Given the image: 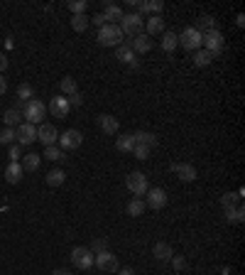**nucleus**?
<instances>
[{"label": "nucleus", "mask_w": 245, "mask_h": 275, "mask_svg": "<svg viewBox=\"0 0 245 275\" xmlns=\"http://www.w3.org/2000/svg\"><path fill=\"white\" fill-rule=\"evenodd\" d=\"M172 172L182 182H194L196 180V167L191 165V162H172Z\"/></svg>", "instance_id": "nucleus-13"}, {"label": "nucleus", "mask_w": 245, "mask_h": 275, "mask_svg": "<svg viewBox=\"0 0 245 275\" xmlns=\"http://www.w3.org/2000/svg\"><path fill=\"white\" fill-rule=\"evenodd\" d=\"M103 18H106V22L111 20V25H115V22H120V20H123V10H120L118 5H106Z\"/></svg>", "instance_id": "nucleus-29"}, {"label": "nucleus", "mask_w": 245, "mask_h": 275, "mask_svg": "<svg viewBox=\"0 0 245 275\" xmlns=\"http://www.w3.org/2000/svg\"><path fill=\"white\" fill-rule=\"evenodd\" d=\"M125 187L130 189L135 197H142V194H147V189H150L147 177H145L142 172H130V175L125 177Z\"/></svg>", "instance_id": "nucleus-6"}, {"label": "nucleus", "mask_w": 245, "mask_h": 275, "mask_svg": "<svg viewBox=\"0 0 245 275\" xmlns=\"http://www.w3.org/2000/svg\"><path fill=\"white\" fill-rule=\"evenodd\" d=\"M145 209H147V204L142 202V199H132V202L128 204V214H130V216H142Z\"/></svg>", "instance_id": "nucleus-35"}, {"label": "nucleus", "mask_w": 245, "mask_h": 275, "mask_svg": "<svg viewBox=\"0 0 245 275\" xmlns=\"http://www.w3.org/2000/svg\"><path fill=\"white\" fill-rule=\"evenodd\" d=\"M0 143H3V145H13V143H15V128L0 130Z\"/></svg>", "instance_id": "nucleus-37"}, {"label": "nucleus", "mask_w": 245, "mask_h": 275, "mask_svg": "<svg viewBox=\"0 0 245 275\" xmlns=\"http://www.w3.org/2000/svg\"><path fill=\"white\" fill-rule=\"evenodd\" d=\"M49 111H52V116H54V118H66V116H69V111H71L69 98H66V96H54V98L49 101Z\"/></svg>", "instance_id": "nucleus-14"}, {"label": "nucleus", "mask_w": 245, "mask_h": 275, "mask_svg": "<svg viewBox=\"0 0 245 275\" xmlns=\"http://www.w3.org/2000/svg\"><path fill=\"white\" fill-rule=\"evenodd\" d=\"M3 123H5V128H18L20 126V111L13 106V108H8L3 113Z\"/></svg>", "instance_id": "nucleus-26"}, {"label": "nucleus", "mask_w": 245, "mask_h": 275, "mask_svg": "<svg viewBox=\"0 0 245 275\" xmlns=\"http://www.w3.org/2000/svg\"><path fill=\"white\" fill-rule=\"evenodd\" d=\"M18 111L25 116V123H32V126L44 123V118H47V106H44L39 98H32V101H27V103H20Z\"/></svg>", "instance_id": "nucleus-1"}, {"label": "nucleus", "mask_w": 245, "mask_h": 275, "mask_svg": "<svg viewBox=\"0 0 245 275\" xmlns=\"http://www.w3.org/2000/svg\"><path fill=\"white\" fill-rule=\"evenodd\" d=\"M52 275H71V273H69V270H64V268H61V270H54V273H52Z\"/></svg>", "instance_id": "nucleus-48"}, {"label": "nucleus", "mask_w": 245, "mask_h": 275, "mask_svg": "<svg viewBox=\"0 0 245 275\" xmlns=\"http://www.w3.org/2000/svg\"><path fill=\"white\" fill-rule=\"evenodd\" d=\"M15 138H18V145H32L37 140V128L32 123H20L15 128Z\"/></svg>", "instance_id": "nucleus-10"}, {"label": "nucleus", "mask_w": 245, "mask_h": 275, "mask_svg": "<svg viewBox=\"0 0 245 275\" xmlns=\"http://www.w3.org/2000/svg\"><path fill=\"white\" fill-rule=\"evenodd\" d=\"M194 30H196V32H201V35H206V32H211V30H216V20L211 18V15H201V18L196 20Z\"/></svg>", "instance_id": "nucleus-23"}, {"label": "nucleus", "mask_w": 245, "mask_h": 275, "mask_svg": "<svg viewBox=\"0 0 245 275\" xmlns=\"http://www.w3.org/2000/svg\"><path fill=\"white\" fill-rule=\"evenodd\" d=\"M115 147H118V152H132V147H135L132 135H120V138L115 140Z\"/></svg>", "instance_id": "nucleus-32"}, {"label": "nucleus", "mask_w": 245, "mask_h": 275, "mask_svg": "<svg viewBox=\"0 0 245 275\" xmlns=\"http://www.w3.org/2000/svg\"><path fill=\"white\" fill-rule=\"evenodd\" d=\"M177 47H179V42H177V35H174V32H165V37H162V49H165L167 54H172Z\"/></svg>", "instance_id": "nucleus-31"}, {"label": "nucleus", "mask_w": 245, "mask_h": 275, "mask_svg": "<svg viewBox=\"0 0 245 275\" xmlns=\"http://www.w3.org/2000/svg\"><path fill=\"white\" fill-rule=\"evenodd\" d=\"M71 260H74L76 268H81V270L94 268V253H91V248H84V246L74 248V251H71Z\"/></svg>", "instance_id": "nucleus-7"}, {"label": "nucleus", "mask_w": 245, "mask_h": 275, "mask_svg": "<svg viewBox=\"0 0 245 275\" xmlns=\"http://www.w3.org/2000/svg\"><path fill=\"white\" fill-rule=\"evenodd\" d=\"M172 265H174V270H184L187 268V260L182 256H172Z\"/></svg>", "instance_id": "nucleus-43"}, {"label": "nucleus", "mask_w": 245, "mask_h": 275, "mask_svg": "<svg viewBox=\"0 0 245 275\" xmlns=\"http://www.w3.org/2000/svg\"><path fill=\"white\" fill-rule=\"evenodd\" d=\"M132 52L135 54H147L152 49V37L150 35H145V32H140L137 37H132Z\"/></svg>", "instance_id": "nucleus-16"}, {"label": "nucleus", "mask_w": 245, "mask_h": 275, "mask_svg": "<svg viewBox=\"0 0 245 275\" xmlns=\"http://www.w3.org/2000/svg\"><path fill=\"white\" fill-rule=\"evenodd\" d=\"M5 91H8V81H5V76L0 74V96H3Z\"/></svg>", "instance_id": "nucleus-47"}, {"label": "nucleus", "mask_w": 245, "mask_h": 275, "mask_svg": "<svg viewBox=\"0 0 245 275\" xmlns=\"http://www.w3.org/2000/svg\"><path fill=\"white\" fill-rule=\"evenodd\" d=\"M59 89H61V96H74V93H78V86H76V79L74 76H64L61 81H59Z\"/></svg>", "instance_id": "nucleus-24"}, {"label": "nucleus", "mask_w": 245, "mask_h": 275, "mask_svg": "<svg viewBox=\"0 0 245 275\" xmlns=\"http://www.w3.org/2000/svg\"><path fill=\"white\" fill-rule=\"evenodd\" d=\"M89 22H91L89 15H74V18H71V27H74V32H86Z\"/></svg>", "instance_id": "nucleus-34"}, {"label": "nucleus", "mask_w": 245, "mask_h": 275, "mask_svg": "<svg viewBox=\"0 0 245 275\" xmlns=\"http://www.w3.org/2000/svg\"><path fill=\"white\" fill-rule=\"evenodd\" d=\"M177 42H179V47H184L187 52H196V49L204 47V35L196 32L194 27H187L182 35H177Z\"/></svg>", "instance_id": "nucleus-3"}, {"label": "nucleus", "mask_w": 245, "mask_h": 275, "mask_svg": "<svg viewBox=\"0 0 245 275\" xmlns=\"http://www.w3.org/2000/svg\"><path fill=\"white\" fill-rule=\"evenodd\" d=\"M123 32H120V27L118 25H111V22H106L101 30H98V44L101 47H120L123 44Z\"/></svg>", "instance_id": "nucleus-2"}, {"label": "nucleus", "mask_w": 245, "mask_h": 275, "mask_svg": "<svg viewBox=\"0 0 245 275\" xmlns=\"http://www.w3.org/2000/svg\"><path fill=\"white\" fill-rule=\"evenodd\" d=\"M8 157H10V162H20V160H22V150H20L18 143L8 145Z\"/></svg>", "instance_id": "nucleus-39"}, {"label": "nucleus", "mask_w": 245, "mask_h": 275, "mask_svg": "<svg viewBox=\"0 0 245 275\" xmlns=\"http://www.w3.org/2000/svg\"><path fill=\"white\" fill-rule=\"evenodd\" d=\"M94 263H96V268H98V270H103V273H115V270H118V258H115L111 251L96 253Z\"/></svg>", "instance_id": "nucleus-8"}, {"label": "nucleus", "mask_w": 245, "mask_h": 275, "mask_svg": "<svg viewBox=\"0 0 245 275\" xmlns=\"http://www.w3.org/2000/svg\"><path fill=\"white\" fill-rule=\"evenodd\" d=\"M132 140H135V145H147V147H154L157 145V138L147 133V130H137V133H132Z\"/></svg>", "instance_id": "nucleus-22"}, {"label": "nucleus", "mask_w": 245, "mask_h": 275, "mask_svg": "<svg viewBox=\"0 0 245 275\" xmlns=\"http://www.w3.org/2000/svg\"><path fill=\"white\" fill-rule=\"evenodd\" d=\"M39 162H42V157H39L37 152H30V155H25V157L20 160V165H22L25 172H35L39 167Z\"/></svg>", "instance_id": "nucleus-25"}, {"label": "nucleus", "mask_w": 245, "mask_h": 275, "mask_svg": "<svg viewBox=\"0 0 245 275\" xmlns=\"http://www.w3.org/2000/svg\"><path fill=\"white\" fill-rule=\"evenodd\" d=\"M152 256L157 258V260H172V256H174V251H172V246H170V243L159 241V243H154V246H152Z\"/></svg>", "instance_id": "nucleus-21"}, {"label": "nucleus", "mask_w": 245, "mask_h": 275, "mask_svg": "<svg viewBox=\"0 0 245 275\" xmlns=\"http://www.w3.org/2000/svg\"><path fill=\"white\" fill-rule=\"evenodd\" d=\"M22 175H25V170H22L20 162H10V165L5 167V182L18 184L20 180H22Z\"/></svg>", "instance_id": "nucleus-20"}, {"label": "nucleus", "mask_w": 245, "mask_h": 275, "mask_svg": "<svg viewBox=\"0 0 245 275\" xmlns=\"http://www.w3.org/2000/svg\"><path fill=\"white\" fill-rule=\"evenodd\" d=\"M64 180H66V172H64V170H49V172H47V184H49V187H61V184H64Z\"/></svg>", "instance_id": "nucleus-27"}, {"label": "nucleus", "mask_w": 245, "mask_h": 275, "mask_svg": "<svg viewBox=\"0 0 245 275\" xmlns=\"http://www.w3.org/2000/svg\"><path fill=\"white\" fill-rule=\"evenodd\" d=\"M94 25L96 27H98V30H101V27H103V25H106V18H103V13H98V15H94Z\"/></svg>", "instance_id": "nucleus-45"}, {"label": "nucleus", "mask_w": 245, "mask_h": 275, "mask_svg": "<svg viewBox=\"0 0 245 275\" xmlns=\"http://www.w3.org/2000/svg\"><path fill=\"white\" fill-rule=\"evenodd\" d=\"M137 15L142 18L145 13H152V15H159L162 10H165V3L162 0H147V3H142V0H137Z\"/></svg>", "instance_id": "nucleus-15"}, {"label": "nucleus", "mask_w": 245, "mask_h": 275, "mask_svg": "<svg viewBox=\"0 0 245 275\" xmlns=\"http://www.w3.org/2000/svg\"><path fill=\"white\" fill-rule=\"evenodd\" d=\"M120 275H135V273H132L130 268H125V270H120Z\"/></svg>", "instance_id": "nucleus-49"}, {"label": "nucleus", "mask_w": 245, "mask_h": 275, "mask_svg": "<svg viewBox=\"0 0 245 275\" xmlns=\"http://www.w3.org/2000/svg\"><path fill=\"white\" fill-rule=\"evenodd\" d=\"M103 251H108V243H106V239H98L94 241V246H91V253H103Z\"/></svg>", "instance_id": "nucleus-41"}, {"label": "nucleus", "mask_w": 245, "mask_h": 275, "mask_svg": "<svg viewBox=\"0 0 245 275\" xmlns=\"http://www.w3.org/2000/svg\"><path fill=\"white\" fill-rule=\"evenodd\" d=\"M44 157H47V160H52V162H61V160H66V157H64V150H61L59 145L44 147Z\"/></svg>", "instance_id": "nucleus-30"}, {"label": "nucleus", "mask_w": 245, "mask_h": 275, "mask_svg": "<svg viewBox=\"0 0 245 275\" xmlns=\"http://www.w3.org/2000/svg\"><path fill=\"white\" fill-rule=\"evenodd\" d=\"M81 103H84V96H81V93H74V96H69V106H71V108H78Z\"/></svg>", "instance_id": "nucleus-44"}, {"label": "nucleus", "mask_w": 245, "mask_h": 275, "mask_svg": "<svg viewBox=\"0 0 245 275\" xmlns=\"http://www.w3.org/2000/svg\"><path fill=\"white\" fill-rule=\"evenodd\" d=\"M243 206H238V209H226V219L233 221V224H240L243 221Z\"/></svg>", "instance_id": "nucleus-38"}, {"label": "nucleus", "mask_w": 245, "mask_h": 275, "mask_svg": "<svg viewBox=\"0 0 245 275\" xmlns=\"http://www.w3.org/2000/svg\"><path fill=\"white\" fill-rule=\"evenodd\" d=\"M59 147L61 150H76V147H81V143H84V135H81V130H66L64 135H59Z\"/></svg>", "instance_id": "nucleus-11"}, {"label": "nucleus", "mask_w": 245, "mask_h": 275, "mask_svg": "<svg viewBox=\"0 0 245 275\" xmlns=\"http://www.w3.org/2000/svg\"><path fill=\"white\" fill-rule=\"evenodd\" d=\"M98 126H101V130H103L106 135H115V133L120 130V123L115 121L113 116H108V113H101V116H98Z\"/></svg>", "instance_id": "nucleus-17"}, {"label": "nucleus", "mask_w": 245, "mask_h": 275, "mask_svg": "<svg viewBox=\"0 0 245 275\" xmlns=\"http://www.w3.org/2000/svg\"><path fill=\"white\" fill-rule=\"evenodd\" d=\"M233 202H238V194H223L221 197V204H223V209H233Z\"/></svg>", "instance_id": "nucleus-42"}, {"label": "nucleus", "mask_w": 245, "mask_h": 275, "mask_svg": "<svg viewBox=\"0 0 245 275\" xmlns=\"http://www.w3.org/2000/svg\"><path fill=\"white\" fill-rule=\"evenodd\" d=\"M37 140L42 143L44 147H49V145H57V140H59V130L52 126V123H39V128H37Z\"/></svg>", "instance_id": "nucleus-9"}, {"label": "nucleus", "mask_w": 245, "mask_h": 275, "mask_svg": "<svg viewBox=\"0 0 245 275\" xmlns=\"http://www.w3.org/2000/svg\"><path fill=\"white\" fill-rule=\"evenodd\" d=\"M86 8H89L86 0H71V3H69V10H71L74 15H86Z\"/></svg>", "instance_id": "nucleus-36"}, {"label": "nucleus", "mask_w": 245, "mask_h": 275, "mask_svg": "<svg viewBox=\"0 0 245 275\" xmlns=\"http://www.w3.org/2000/svg\"><path fill=\"white\" fill-rule=\"evenodd\" d=\"M115 57L123 62V64H130V67H137V54L132 52L130 44H120L118 49H115Z\"/></svg>", "instance_id": "nucleus-18"}, {"label": "nucleus", "mask_w": 245, "mask_h": 275, "mask_svg": "<svg viewBox=\"0 0 245 275\" xmlns=\"http://www.w3.org/2000/svg\"><path fill=\"white\" fill-rule=\"evenodd\" d=\"M120 32L128 37H137L140 32H142V27H145V20L140 18L137 13H128V15H123V20H120Z\"/></svg>", "instance_id": "nucleus-4"}, {"label": "nucleus", "mask_w": 245, "mask_h": 275, "mask_svg": "<svg viewBox=\"0 0 245 275\" xmlns=\"http://www.w3.org/2000/svg\"><path fill=\"white\" fill-rule=\"evenodd\" d=\"M167 202H170V197H167V192L162 189V187H152V189H147V206L150 209H165L167 206Z\"/></svg>", "instance_id": "nucleus-12"}, {"label": "nucleus", "mask_w": 245, "mask_h": 275, "mask_svg": "<svg viewBox=\"0 0 245 275\" xmlns=\"http://www.w3.org/2000/svg\"><path fill=\"white\" fill-rule=\"evenodd\" d=\"M8 64H10V62H8V57H5L3 52H0V74L5 72V69H8Z\"/></svg>", "instance_id": "nucleus-46"}, {"label": "nucleus", "mask_w": 245, "mask_h": 275, "mask_svg": "<svg viewBox=\"0 0 245 275\" xmlns=\"http://www.w3.org/2000/svg\"><path fill=\"white\" fill-rule=\"evenodd\" d=\"M145 30H147L145 35H150V37L165 32V20H162V15H150L147 22H145Z\"/></svg>", "instance_id": "nucleus-19"}, {"label": "nucleus", "mask_w": 245, "mask_h": 275, "mask_svg": "<svg viewBox=\"0 0 245 275\" xmlns=\"http://www.w3.org/2000/svg\"><path fill=\"white\" fill-rule=\"evenodd\" d=\"M223 47H226V37H223V32H218V30H211V32H206V35H204V49H206V52H211V54H213V59L223 52Z\"/></svg>", "instance_id": "nucleus-5"}, {"label": "nucleus", "mask_w": 245, "mask_h": 275, "mask_svg": "<svg viewBox=\"0 0 245 275\" xmlns=\"http://www.w3.org/2000/svg\"><path fill=\"white\" fill-rule=\"evenodd\" d=\"M18 98L22 101V103L32 101V98H35V89H32L27 81H25V84H20V86H18Z\"/></svg>", "instance_id": "nucleus-33"}, {"label": "nucleus", "mask_w": 245, "mask_h": 275, "mask_svg": "<svg viewBox=\"0 0 245 275\" xmlns=\"http://www.w3.org/2000/svg\"><path fill=\"white\" fill-rule=\"evenodd\" d=\"M150 150L152 147H147V145H135L132 147V155H135L137 160H147V157H150Z\"/></svg>", "instance_id": "nucleus-40"}, {"label": "nucleus", "mask_w": 245, "mask_h": 275, "mask_svg": "<svg viewBox=\"0 0 245 275\" xmlns=\"http://www.w3.org/2000/svg\"><path fill=\"white\" fill-rule=\"evenodd\" d=\"M211 62H213V54H211V52H206V49H196V52H194V64H196L199 69L208 67Z\"/></svg>", "instance_id": "nucleus-28"}]
</instances>
